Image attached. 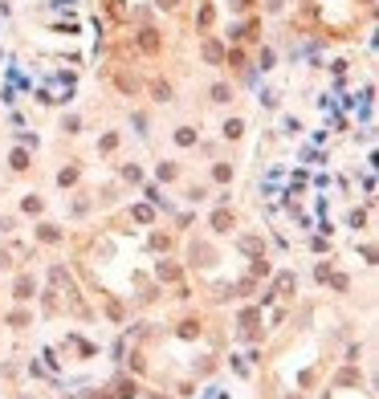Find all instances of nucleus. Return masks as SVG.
<instances>
[{"instance_id":"nucleus-1","label":"nucleus","mask_w":379,"mask_h":399,"mask_svg":"<svg viewBox=\"0 0 379 399\" xmlns=\"http://www.w3.org/2000/svg\"><path fill=\"white\" fill-rule=\"evenodd\" d=\"M139 49H147V53L159 49V37H155V29H143V33H139Z\"/></svg>"},{"instance_id":"nucleus-2","label":"nucleus","mask_w":379,"mask_h":399,"mask_svg":"<svg viewBox=\"0 0 379 399\" xmlns=\"http://www.w3.org/2000/svg\"><path fill=\"white\" fill-rule=\"evenodd\" d=\"M212 228H216V232H229V228H233V216H229V212H216V216H212Z\"/></svg>"},{"instance_id":"nucleus-3","label":"nucleus","mask_w":379,"mask_h":399,"mask_svg":"<svg viewBox=\"0 0 379 399\" xmlns=\"http://www.w3.org/2000/svg\"><path fill=\"white\" fill-rule=\"evenodd\" d=\"M175 143H179V147H192V143H196V135H192V127H183V131L175 135Z\"/></svg>"},{"instance_id":"nucleus-4","label":"nucleus","mask_w":379,"mask_h":399,"mask_svg":"<svg viewBox=\"0 0 379 399\" xmlns=\"http://www.w3.org/2000/svg\"><path fill=\"white\" fill-rule=\"evenodd\" d=\"M17 297H33V281H29V277L17 281Z\"/></svg>"},{"instance_id":"nucleus-5","label":"nucleus","mask_w":379,"mask_h":399,"mask_svg":"<svg viewBox=\"0 0 379 399\" xmlns=\"http://www.w3.org/2000/svg\"><path fill=\"white\" fill-rule=\"evenodd\" d=\"M204 57H208V61H220L225 53H220V45H216V41H208V45H204Z\"/></svg>"},{"instance_id":"nucleus-6","label":"nucleus","mask_w":379,"mask_h":399,"mask_svg":"<svg viewBox=\"0 0 379 399\" xmlns=\"http://www.w3.org/2000/svg\"><path fill=\"white\" fill-rule=\"evenodd\" d=\"M233 94H229V86H212V102H229Z\"/></svg>"},{"instance_id":"nucleus-7","label":"nucleus","mask_w":379,"mask_h":399,"mask_svg":"<svg viewBox=\"0 0 379 399\" xmlns=\"http://www.w3.org/2000/svg\"><path fill=\"white\" fill-rule=\"evenodd\" d=\"M13 167H17V171L29 167V155H25V151H13Z\"/></svg>"},{"instance_id":"nucleus-8","label":"nucleus","mask_w":379,"mask_h":399,"mask_svg":"<svg viewBox=\"0 0 379 399\" xmlns=\"http://www.w3.org/2000/svg\"><path fill=\"white\" fill-rule=\"evenodd\" d=\"M216 179H233V167H225V163H216V171H212Z\"/></svg>"},{"instance_id":"nucleus-9","label":"nucleus","mask_w":379,"mask_h":399,"mask_svg":"<svg viewBox=\"0 0 379 399\" xmlns=\"http://www.w3.org/2000/svg\"><path fill=\"white\" fill-rule=\"evenodd\" d=\"M241 131H245V127H241V122H237V118H233V122H229V127H225V135H229V139H237Z\"/></svg>"},{"instance_id":"nucleus-10","label":"nucleus","mask_w":379,"mask_h":399,"mask_svg":"<svg viewBox=\"0 0 379 399\" xmlns=\"http://www.w3.org/2000/svg\"><path fill=\"white\" fill-rule=\"evenodd\" d=\"M159 5H163V9H175V0H159Z\"/></svg>"}]
</instances>
